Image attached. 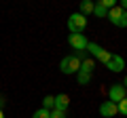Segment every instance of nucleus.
Instances as JSON below:
<instances>
[{
  "label": "nucleus",
  "instance_id": "1",
  "mask_svg": "<svg viewBox=\"0 0 127 118\" xmlns=\"http://www.w3.org/2000/svg\"><path fill=\"white\" fill-rule=\"evenodd\" d=\"M59 70H62L64 74H78V70H81V57H78V55L64 57L62 63H59Z\"/></svg>",
  "mask_w": 127,
  "mask_h": 118
},
{
  "label": "nucleus",
  "instance_id": "2",
  "mask_svg": "<svg viewBox=\"0 0 127 118\" xmlns=\"http://www.w3.org/2000/svg\"><path fill=\"white\" fill-rule=\"evenodd\" d=\"M108 21L112 23V25H117V27H127V11H123L121 6H112V9L108 11Z\"/></svg>",
  "mask_w": 127,
  "mask_h": 118
},
{
  "label": "nucleus",
  "instance_id": "3",
  "mask_svg": "<svg viewBox=\"0 0 127 118\" xmlns=\"http://www.w3.org/2000/svg\"><path fill=\"white\" fill-rule=\"evenodd\" d=\"M87 27V17H83L81 13H72L68 17V30L70 34H83Z\"/></svg>",
  "mask_w": 127,
  "mask_h": 118
},
{
  "label": "nucleus",
  "instance_id": "4",
  "mask_svg": "<svg viewBox=\"0 0 127 118\" xmlns=\"http://www.w3.org/2000/svg\"><path fill=\"white\" fill-rule=\"evenodd\" d=\"M87 51H89V53L93 55L95 59H100L102 63H108L110 57H112V55H110L106 49H102V46H100V44H95V42H89V44H87Z\"/></svg>",
  "mask_w": 127,
  "mask_h": 118
},
{
  "label": "nucleus",
  "instance_id": "5",
  "mask_svg": "<svg viewBox=\"0 0 127 118\" xmlns=\"http://www.w3.org/2000/svg\"><path fill=\"white\" fill-rule=\"evenodd\" d=\"M68 42L72 49H76L78 53H85L87 51V44H89V40L85 38V34H70L68 36Z\"/></svg>",
  "mask_w": 127,
  "mask_h": 118
},
{
  "label": "nucleus",
  "instance_id": "6",
  "mask_svg": "<svg viewBox=\"0 0 127 118\" xmlns=\"http://www.w3.org/2000/svg\"><path fill=\"white\" fill-rule=\"evenodd\" d=\"M108 101H112V103H119V101H123L127 97V89L123 84H112L110 86V91H108Z\"/></svg>",
  "mask_w": 127,
  "mask_h": 118
},
{
  "label": "nucleus",
  "instance_id": "7",
  "mask_svg": "<svg viewBox=\"0 0 127 118\" xmlns=\"http://www.w3.org/2000/svg\"><path fill=\"white\" fill-rule=\"evenodd\" d=\"M106 68H108L110 72H123V68H125V59H123L121 55H112L110 61L106 63Z\"/></svg>",
  "mask_w": 127,
  "mask_h": 118
},
{
  "label": "nucleus",
  "instance_id": "8",
  "mask_svg": "<svg viewBox=\"0 0 127 118\" xmlns=\"http://www.w3.org/2000/svg\"><path fill=\"white\" fill-rule=\"evenodd\" d=\"M100 114L106 116V118H112V116L119 114V108H117V103H112V101H104V103L100 105Z\"/></svg>",
  "mask_w": 127,
  "mask_h": 118
},
{
  "label": "nucleus",
  "instance_id": "9",
  "mask_svg": "<svg viewBox=\"0 0 127 118\" xmlns=\"http://www.w3.org/2000/svg\"><path fill=\"white\" fill-rule=\"evenodd\" d=\"M68 105H70V97L66 95V93L55 95V105H53L55 110H64V112H66V110H68Z\"/></svg>",
  "mask_w": 127,
  "mask_h": 118
},
{
  "label": "nucleus",
  "instance_id": "10",
  "mask_svg": "<svg viewBox=\"0 0 127 118\" xmlns=\"http://www.w3.org/2000/svg\"><path fill=\"white\" fill-rule=\"evenodd\" d=\"M78 13L83 15V17H87V15H91L93 13V2H91V0H85V2H81V6H78Z\"/></svg>",
  "mask_w": 127,
  "mask_h": 118
},
{
  "label": "nucleus",
  "instance_id": "11",
  "mask_svg": "<svg viewBox=\"0 0 127 118\" xmlns=\"http://www.w3.org/2000/svg\"><path fill=\"white\" fill-rule=\"evenodd\" d=\"M93 68H95L93 59H85V61H81V70H78V72H83V74H93Z\"/></svg>",
  "mask_w": 127,
  "mask_h": 118
},
{
  "label": "nucleus",
  "instance_id": "12",
  "mask_svg": "<svg viewBox=\"0 0 127 118\" xmlns=\"http://www.w3.org/2000/svg\"><path fill=\"white\" fill-rule=\"evenodd\" d=\"M93 15L95 17H106V15H108V9H106L102 2H97V4H93Z\"/></svg>",
  "mask_w": 127,
  "mask_h": 118
},
{
  "label": "nucleus",
  "instance_id": "13",
  "mask_svg": "<svg viewBox=\"0 0 127 118\" xmlns=\"http://www.w3.org/2000/svg\"><path fill=\"white\" fill-rule=\"evenodd\" d=\"M53 105H55V97L53 95H47L45 99H42V108L45 110H53Z\"/></svg>",
  "mask_w": 127,
  "mask_h": 118
},
{
  "label": "nucleus",
  "instance_id": "14",
  "mask_svg": "<svg viewBox=\"0 0 127 118\" xmlns=\"http://www.w3.org/2000/svg\"><path fill=\"white\" fill-rule=\"evenodd\" d=\"M32 118H51V110L40 108V110H36V112H34V116H32Z\"/></svg>",
  "mask_w": 127,
  "mask_h": 118
},
{
  "label": "nucleus",
  "instance_id": "15",
  "mask_svg": "<svg viewBox=\"0 0 127 118\" xmlns=\"http://www.w3.org/2000/svg\"><path fill=\"white\" fill-rule=\"evenodd\" d=\"M76 80H78V84H89L91 74H83V72H78V74H76Z\"/></svg>",
  "mask_w": 127,
  "mask_h": 118
},
{
  "label": "nucleus",
  "instance_id": "16",
  "mask_svg": "<svg viewBox=\"0 0 127 118\" xmlns=\"http://www.w3.org/2000/svg\"><path fill=\"white\" fill-rule=\"evenodd\" d=\"M117 108H119V112H121V114H125V116H127V97H125L123 101H119Z\"/></svg>",
  "mask_w": 127,
  "mask_h": 118
},
{
  "label": "nucleus",
  "instance_id": "17",
  "mask_svg": "<svg viewBox=\"0 0 127 118\" xmlns=\"http://www.w3.org/2000/svg\"><path fill=\"white\" fill-rule=\"evenodd\" d=\"M51 118H66V112L64 110H51Z\"/></svg>",
  "mask_w": 127,
  "mask_h": 118
},
{
  "label": "nucleus",
  "instance_id": "18",
  "mask_svg": "<svg viewBox=\"0 0 127 118\" xmlns=\"http://www.w3.org/2000/svg\"><path fill=\"white\" fill-rule=\"evenodd\" d=\"M119 6H121L123 11H127V0H123V4H119Z\"/></svg>",
  "mask_w": 127,
  "mask_h": 118
},
{
  "label": "nucleus",
  "instance_id": "19",
  "mask_svg": "<svg viewBox=\"0 0 127 118\" xmlns=\"http://www.w3.org/2000/svg\"><path fill=\"white\" fill-rule=\"evenodd\" d=\"M2 105H4V99H2V97H0V110H2Z\"/></svg>",
  "mask_w": 127,
  "mask_h": 118
},
{
  "label": "nucleus",
  "instance_id": "20",
  "mask_svg": "<svg viewBox=\"0 0 127 118\" xmlns=\"http://www.w3.org/2000/svg\"><path fill=\"white\" fill-rule=\"evenodd\" d=\"M123 86H125V89H127V76H125V80H123Z\"/></svg>",
  "mask_w": 127,
  "mask_h": 118
},
{
  "label": "nucleus",
  "instance_id": "21",
  "mask_svg": "<svg viewBox=\"0 0 127 118\" xmlns=\"http://www.w3.org/2000/svg\"><path fill=\"white\" fill-rule=\"evenodd\" d=\"M0 118H4V112H2V110H0Z\"/></svg>",
  "mask_w": 127,
  "mask_h": 118
}]
</instances>
